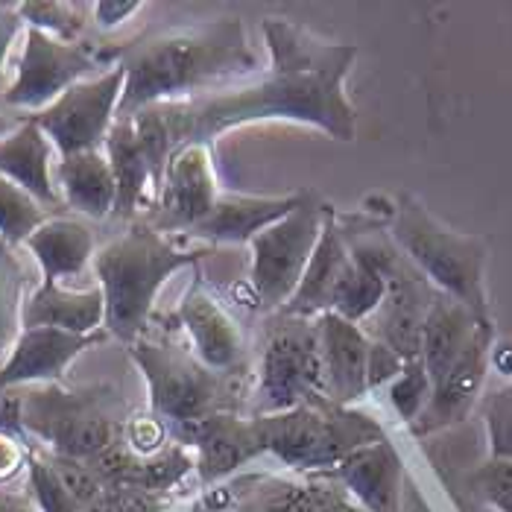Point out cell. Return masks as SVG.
Returning a JSON list of instances; mask_svg holds the SVG:
<instances>
[{
  "instance_id": "28",
  "label": "cell",
  "mask_w": 512,
  "mask_h": 512,
  "mask_svg": "<svg viewBox=\"0 0 512 512\" xmlns=\"http://www.w3.org/2000/svg\"><path fill=\"white\" fill-rule=\"evenodd\" d=\"M393 404L395 410L401 413V419L413 422L419 419V413L425 410L428 398H431V378L425 372V363L422 357H413V360H404L398 378L393 384Z\"/></svg>"
},
{
  "instance_id": "19",
  "label": "cell",
  "mask_w": 512,
  "mask_h": 512,
  "mask_svg": "<svg viewBox=\"0 0 512 512\" xmlns=\"http://www.w3.org/2000/svg\"><path fill=\"white\" fill-rule=\"evenodd\" d=\"M352 261V249L346 246L343 235L337 232L334 220H325V229L316 240L314 255L305 267V276L299 281L296 293L290 296V302L284 305L287 316H311L319 311H331V296L337 281L343 278L346 267Z\"/></svg>"
},
{
  "instance_id": "12",
  "label": "cell",
  "mask_w": 512,
  "mask_h": 512,
  "mask_svg": "<svg viewBox=\"0 0 512 512\" xmlns=\"http://www.w3.org/2000/svg\"><path fill=\"white\" fill-rule=\"evenodd\" d=\"M220 197L211 167V147L202 141H188L176 147L164 167L161 191V226L197 229L211 214Z\"/></svg>"
},
{
  "instance_id": "21",
  "label": "cell",
  "mask_w": 512,
  "mask_h": 512,
  "mask_svg": "<svg viewBox=\"0 0 512 512\" xmlns=\"http://www.w3.org/2000/svg\"><path fill=\"white\" fill-rule=\"evenodd\" d=\"M27 422L56 448V457L94 460L115 442V422L85 407L41 410V416L27 419Z\"/></svg>"
},
{
  "instance_id": "13",
  "label": "cell",
  "mask_w": 512,
  "mask_h": 512,
  "mask_svg": "<svg viewBox=\"0 0 512 512\" xmlns=\"http://www.w3.org/2000/svg\"><path fill=\"white\" fill-rule=\"evenodd\" d=\"M325 393L337 404H346L369 390V352L372 343L363 337L355 322L337 314H322L316 322Z\"/></svg>"
},
{
  "instance_id": "4",
  "label": "cell",
  "mask_w": 512,
  "mask_h": 512,
  "mask_svg": "<svg viewBox=\"0 0 512 512\" xmlns=\"http://www.w3.org/2000/svg\"><path fill=\"white\" fill-rule=\"evenodd\" d=\"M393 237L419 270L474 316L486 319L483 267L489 246L483 237L460 235L436 223L419 199L404 197L395 208Z\"/></svg>"
},
{
  "instance_id": "24",
  "label": "cell",
  "mask_w": 512,
  "mask_h": 512,
  "mask_svg": "<svg viewBox=\"0 0 512 512\" xmlns=\"http://www.w3.org/2000/svg\"><path fill=\"white\" fill-rule=\"evenodd\" d=\"M56 182L71 208L85 217H106L115 211V176L103 150H88L79 156L62 158L56 164Z\"/></svg>"
},
{
  "instance_id": "20",
  "label": "cell",
  "mask_w": 512,
  "mask_h": 512,
  "mask_svg": "<svg viewBox=\"0 0 512 512\" xmlns=\"http://www.w3.org/2000/svg\"><path fill=\"white\" fill-rule=\"evenodd\" d=\"M106 305L100 287L94 290H65L59 284H44L24 305V328H59L71 334H94L103 325Z\"/></svg>"
},
{
  "instance_id": "38",
  "label": "cell",
  "mask_w": 512,
  "mask_h": 512,
  "mask_svg": "<svg viewBox=\"0 0 512 512\" xmlns=\"http://www.w3.org/2000/svg\"><path fill=\"white\" fill-rule=\"evenodd\" d=\"M79 512H120L118 504L109 498V495H103V498H97L94 504H88V507H82Z\"/></svg>"
},
{
  "instance_id": "31",
  "label": "cell",
  "mask_w": 512,
  "mask_h": 512,
  "mask_svg": "<svg viewBox=\"0 0 512 512\" xmlns=\"http://www.w3.org/2000/svg\"><path fill=\"white\" fill-rule=\"evenodd\" d=\"M486 428H489L492 460H512V387L489 398Z\"/></svg>"
},
{
  "instance_id": "3",
  "label": "cell",
  "mask_w": 512,
  "mask_h": 512,
  "mask_svg": "<svg viewBox=\"0 0 512 512\" xmlns=\"http://www.w3.org/2000/svg\"><path fill=\"white\" fill-rule=\"evenodd\" d=\"M194 255L179 252L150 226H135L94 255V273L106 316L103 325L126 343H132L153 311L158 287L179 267L191 264Z\"/></svg>"
},
{
  "instance_id": "7",
  "label": "cell",
  "mask_w": 512,
  "mask_h": 512,
  "mask_svg": "<svg viewBox=\"0 0 512 512\" xmlns=\"http://www.w3.org/2000/svg\"><path fill=\"white\" fill-rule=\"evenodd\" d=\"M123 79L126 74L120 65L100 77L82 79L30 120L47 135V141L62 153V158L100 150L118 118Z\"/></svg>"
},
{
  "instance_id": "22",
  "label": "cell",
  "mask_w": 512,
  "mask_h": 512,
  "mask_svg": "<svg viewBox=\"0 0 512 512\" xmlns=\"http://www.w3.org/2000/svg\"><path fill=\"white\" fill-rule=\"evenodd\" d=\"M24 243L39 261L44 284H59V278L79 276L94 258V235L79 220H44Z\"/></svg>"
},
{
  "instance_id": "5",
  "label": "cell",
  "mask_w": 512,
  "mask_h": 512,
  "mask_svg": "<svg viewBox=\"0 0 512 512\" xmlns=\"http://www.w3.org/2000/svg\"><path fill=\"white\" fill-rule=\"evenodd\" d=\"M252 439L258 451H273L290 466H340L352 451L384 439V434L360 413L296 407L293 413L252 422Z\"/></svg>"
},
{
  "instance_id": "23",
  "label": "cell",
  "mask_w": 512,
  "mask_h": 512,
  "mask_svg": "<svg viewBox=\"0 0 512 512\" xmlns=\"http://www.w3.org/2000/svg\"><path fill=\"white\" fill-rule=\"evenodd\" d=\"M179 316L197 343L199 360L208 369H229L240 357L243 340H240L235 319L226 314L205 290L188 293L179 308Z\"/></svg>"
},
{
  "instance_id": "25",
  "label": "cell",
  "mask_w": 512,
  "mask_h": 512,
  "mask_svg": "<svg viewBox=\"0 0 512 512\" xmlns=\"http://www.w3.org/2000/svg\"><path fill=\"white\" fill-rule=\"evenodd\" d=\"M199 448H202L205 477L229 474L249 454L258 451L255 439H252V425H240L235 419H202Z\"/></svg>"
},
{
  "instance_id": "29",
  "label": "cell",
  "mask_w": 512,
  "mask_h": 512,
  "mask_svg": "<svg viewBox=\"0 0 512 512\" xmlns=\"http://www.w3.org/2000/svg\"><path fill=\"white\" fill-rule=\"evenodd\" d=\"M15 9L21 21H27L33 30H41L53 39L74 41L82 27L74 3H18Z\"/></svg>"
},
{
  "instance_id": "30",
  "label": "cell",
  "mask_w": 512,
  "mask_h": 512,
  "mask_svg": "<svg viewBox=\"0 0 512 512\" xmlns=\"http://www.w3.org/2000/svg\"><path fill=\"white\" fill-rule=\"evenodd\" d=\"M50 472L56 474V480H59V486L68 492V498L77 504L79 510L82 507H88V504H94L97 498H103L106 492H103V483H100V477L94 474L91 466H85L82 460H71V457H53L50 463Z\"/></svg>"
},
{
  "instance_id": "8",
  "label": "cell",
  "mask_w": 512,
  "mask_h": 512,
  "mask_svg": "<svg viewBox=\"0 0 512 512\" xmlns=\"http://www.w3.org/2000/svg\"><path fill=\"white\" fill-rule=\"evenodd\" d=\"M106 158L115 176V214L129 217L150 182H158L170 158V126L164 112H141L135 118H115L106 135Z\"/></svg>"
},
{
  "instance_id": "27",
  "label": "cell",
  "mask_w": 512,
  "mask_h": 512,
  "mask_svg": "<svg viewBox=\"0 0 512 512\" xmlns=\"http://www.w3.org/2000/svg\"><path fill=\"white\" fill-rule=\"evenodd\" d=\"M44 220V205L0 176V237L6 243H24Z\"/></svg>"
},
{
  "instance_id": "17",
  "label": "cell",
  "mask_w": 512,
  "mask_h": 512,
  "mask_svg": "<svg viewBox=\"0 0 512 512\" xmlns=\"http://www.w3.org/2000/svg\"><path fill=\"white\" fill-rule=\"evenodd\" d=\"M0 176L27 191L39 205H53L59 199L50 167V141L33 120H24L0 138Z\"/></svg>"
},
{
  "instance_id": "34",
  "label": "cell",
  "mask_w": 512,
  "mask_h": 512,
  "mask_svg": "<svg viewBox=\"0 0 512 512\" xmlns=\"http://www.w3.org/2000/svg\"><path fill=\"white\" fill-rule=\"evenodd\" d=\"M30 483H33L41 512H79L77 504L68 498V492L59 486L56 474L50 472V466L44 460L30 463Z\"/></svg>"
},
{
  "instance_id": "37",
  "label": "cell",
  "mask_w": 512,
  "mask_h": 512,
  "mask_svg": "<svg viewBox=\"0 0 512 512\" xmlns=\"http://www.w3.org/2000/svg\"><path fill=\"white\" fill-rule=\"evenodd\" d=\"M15 463H18V451H15V445H12L9 439H3V436H0V474L9 472Z\"/></svg>"
},
{
  "instance_id": "36",
  "label": "cell",
  "mask_w": 512,
  "mask_h": 512,
  "mask_svg": "<svg viewBox=\"0 0 512 512\" xmlns=\"http://www.w3.org/2000/svg\"><path fill=\"white\" fill-rule=\"evenodd\" d=\"M21 30V15L15 6H0V77H3V65L9 56V47Z\"/></svg>"
},
{
  "instance_id": "32",
  "label": "cell",
  "mask_w": 512,
  "mask_h": 512,
  "mask_svg": "<svg viewBox=\"0 0 512 512\" xmlns=\"http://www.w3.org/2000/svg\"><path fill=\"white\" fill-rule=\"evenodd\" d=\"M477 492L501 512H512V460H489L477 477Z\"/></svg>"
},
{
  "instance_id": "33",
  "label": "cell",
  "mask_w": 512,
  "mask_h": 512,
  "mask_svg": "<svg viewBox=\"0 0 512 512\" xmlns=\"http://www.w3.org/2000/svg\"><path fill=\"white\" fill-rule=\"evenodd\" d=\"M281 512H366L334 489H299L281 501Z\"/></svg>"
},
{
  "instance_id": "18",
  "label": "cell",
  "mask_w": 512,
  "mask_h": 512,
  "mask_svg": "<svg viewBox=\"0 0 512 512\" xmlns=\"http://www.w3.org/2000/svg\"><path fill=\"white\" fill-rule=\"evenodd\" d=\"M489 343H492V325H486L474 343L463 352V357L451 366V372L436 384L428 398V407L419 413V431H434L448 422H457L466 407L474 401V395L483 384L486 372V357H489Z\"/></svg>"
},
{
  "instance_id": "9",
  "label": "cell",
  "mask_w": 512,
  "mask_h": 512,
  "mask_svg": "<svg viewBox=\"0 0 512 512\" xmlns=\"http://www.w3.org/2000/svg\"><path fill=\"white\" fill-rule=\"evenodd\" d=\"M325 390L322 349L316 325L302 322L299 316L273 328L270 343L261 363V404L264 410H290L302 395Z\"/></svg>"
},
{
  "instance_id": "26",
  "label": "cell",
  "mask_w": 512,
  "mask_h": 512,
  "mask_svg": "<svg viewBox=\"0 0 512 512\" xmlns=\"http://www.w3.org/2000/svg\"><path fill=\"white\" fill-rule=\"evenodd\" d=\"M384 293H387V281L378 273V267H372L366 258L352 252V261H349L346 273L334 287L331 314L357 322V319L369 316L372 311H378V305L384 302Z\"/></svg>"
},
{
  "instance_id": "14",
  "label": "cell",
  "mask_w": 512,
  "mask_h": 512,
  "mask_svg": "<svg viewBox=\"0 0 512 512\" xmlns=\"http://www.w3.org/2000/svg\"><path fill=\"white\" fill-rule=\"evenodd\" d=\"M103 334H71L59 328H24L12 346V355L0 369V390L15 384L53 381L59 378L68 363L85 352L88 346L100 343Z\"/></svg>"
},
{
  "instance_id": "10",
  "label": "cell",
  "mask_w": 512,
  "mask_h": 512,
  "mask_svg": "<svg viewBox=\"0 0 512 512\" xmlns=\"http://www.w3.org/2000/svg\"><path fill=\"white\" fill-rule=\"evenodd\" d=\"M97 56H91L85 47L74 41H62L27 30L24 53L18 62V74L12 85L3 91L6 106L15 109H47L56 97H62L71 85H77L97 68Z\"/></svg>"
},
{
  "instance_id": "40",
  "label": "cell",
  "mask_w": 512,
  "mask_h": 512,
  "mask_svg": "<svg viewBox=\"0 0 512 512\" xmlns=\"http://www.w3.org/2000/svg\"><path fill=\"white\" fill-rule=\"evenodd\" d=\"M12 129H15V120L6 118V115H0V138H6Z\"/></svg>"
},
{
  "instance_id": "1",
  "label": "cell",
  "mask_w": 512,
  "mask_h": 512,
  "mask_svg": "<svg viewBox=\"0 0 512 512\" xmlns=\"http://www.w3.org/2000/svg\"><path fill=\"white\" fill-rule=\"evenodd\" d=\"M264 39L273 56L270 71L255 85L164 115L173 141L208 144L223 129L270 118L311 123L337 141H355V109L343 94V79L357 59L355 44L316 39L284 18L264 21Z\"/></svg>"
},
{
  "instance_id": "35",
  "label": "cell",
  "mask_w": 512,
  "mask_h": 512,
  "mask_svg": "<svg viewBox=\"0 0 512 512\" xmlns=\"http://www.w3.org/2000/svg\"><path fill=\"white\" fill-rule=\"evenodd\" d=\"M138 9H141V3H135V0H126V3H120V0H103V3H94V18H97V24L103 30H112V27L123 24L126 18H132Z\"/></svg>"
},
{
  "instance_id": "39",
  "label": "cell",
  "mask_w": 512,
  "mask_h": 512,
  "mask_svg": "<svg viewBox=\"0 0 512 512\" xmlns=\"http://www.w3.org/2000/svg\"><path fill=\"white\" fill-rule=\"evenodd\" d=\"M495 366H498L501 372H512V346H504V349L495 355Z\"/></svg>"
},
{
  "instance_id": "16",
  "label": "cell",
  "mask_w": 512,
  "mask_h": 512,
  "mask_svg": "<svg viewBox=\"0 0 512 512\" xmlns=\"http://www.w3.org/2000/svg\"><path fill=\"white\" fill-rule=\"evenodd\" d=\"M305 194L290 197H237V194H220L211 214L194 229V235L217 240V243H249L258 232L287 217Z\"/></svg>"
},
{
  "instance_id": "2",
  "label": "cell",
  "mask_w": 512,
  "mask_h": 512,
  "mask_svg": "<svg viewBox=\"0 0 512 512\" xmlns=\"http://www.w3.org/2000/svg\"><path fill=\"white\" fill-rule=\"evenodd\" d=\"M118 118H135L147 106L199 91L211 82L255 71V56L237 18H220L205 27L170 30L126 50Z\"/></svg>"
},
{
  "instance_id": "6",
  "label": "cell",
  "mask_w": 512,
  "mask_h": 512,
  "mask_svg": "<svg viewBox=\"0 0 512 512\" xmlns=\"http://www.w3.org/2000/svg\"><path fill=\"white\" fill-rule=\"evenodd\" d=\"M328 217L331 211L319 199L305 194V199L287 217H281L278 223L249 240L255 255L252 287L267 308L290 302L305 276V267L314 255L316 240L322 235Z\"/></svg>"
},
{
  "instance_id": "11",
  "label": "cell",
  "mask_w": 512,
  "mask_h": 512,
  "mask_svg": "<svg viewBox=\"0 0 512 512\" xmlns=\"http://www.w3.org/2000/svg\"><path fill=\"white\" fill-rule=\"evenodd\" d=\"M132 357L150 381L153 407L161 416L176 422H202V416L217 404L220 381L194 357L153 343H135Z\"/></svg>"
},
{
  "instance_id": "15",
  "label": "cell",
  "mask_w": 512,
  "mask_h": 512,
  "mask_svg": "<svg viewBox=\"0 0 512 512\" xmlns=\"http://www.w3.org/2000/svg\"><path fill=\"white\" fill-rule=\"evenodd\" d=\"M337 472L366 512H398L401 457L387 439L352 451L340 460Z\"/></svg>"
}]
</instances>
